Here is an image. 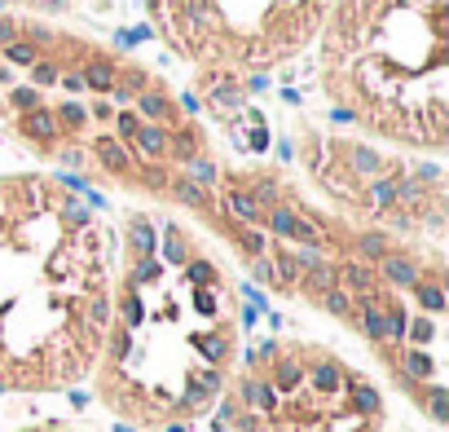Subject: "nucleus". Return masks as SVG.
<instances>
[{
    "mask_svg": "<svg viewBox=\"0 0 449 432\" xmlns=\"http://www.w3.org/2000/svg\"><path fill=\"white\" fill-rule=\"evenodd\" d=\"M132 141L141 146V155H146V159H163L168 150H172V137H168V129H163V124H141Z\"/></svg>",
    "mask_w": 449,
    "mask_h": 432,
    "instance_id": "1",
    "label": "nucleus"
},
{
    "mask_svg": "<svg viewBox=\"0 0 449 432\" xmlns=\"http://www.w3.org/2000/svg\"><path fill=\"white\" fill-rule=\"evenodd\" d=\"M22 133L31 137V141H53L58 137V115L53 111H22Z\"/></svg>",
    "mask_w": 449,
    "mask_h": 432,
    "instance_id": "2",
    "label": "nucleus"
},
{
    "mask_svg": "<svg viewBox=\"0 0 449 432\" xmlns=\"http://www.w3.org/2000/svg\"><path fill=\"white\" fill-rule=\"evenodd\" d=\"M79 80H84V89L111 93V89H115V62H111V58H93V62L84 66V75H79Z\"/></svg>",
    "mask_w": 449,
    "mask_h": 432,
    "instance_id": "3",
    "label": "nucleus"
},
{
    "mask_svg": "<svg viewBox=\"0 0 449 432\" xmlns=\"http://www.w3.org/2000/svg\"><path fill=\"white\" fill-rule=\"evenodd\" d=\"M93 155H97L106 168H111V172H128V150H123V141H119V137H97Z\"/></svg>",
    "mask_w": 449,
    "mask_h": 432,
    "instance_id": "4",
    "label": "nucleus"
},
{
    "mask_svg": "<svg viewBox=\"0 0 449 432\" xmlns=\"http://www.w3.org/2000/svg\"><path fill=\"white\" fill-rule=\"evenodd\" d=\"M383 273H388V283H396V287H414L418 283V265H410L405 256H383Z\"/></svg>",
    "mask_w": 449,
    "mask_h": 432,
    "instance_id": "5",
    "label": "nucleus"
},
{
    "mask_svg": "<svg viewBox=\"0 0 449 432\" xmlns=\"http://www.w3.org/2000/svg\"><path fill=\"white\" fill-rule=\"evenodd\" d=\"M361 326H365V336H370V340H388V313L379 309V300H365V309H361Z\"/></svg>",
    "mask_w": 449,
    "mask_h": 432,
    "instance_id": "6",
    "label": "nucleus"
},
{
    "mask_svg": "<svg viewBox=\"0 0 449 432\" xmlns=\"http://www.w3.org/2000/svg\"><path fill=\"white\" fill-rule=\"evenodd\" d=\"M243 397H247L251 406H260V411H269V406L278 401L273 384H264V379H247V384H243Z\"/></svg>",
    "mask_w": 449,
    "mask_h": 432,
    "instance_id": "7",
    "label": "nucleus"
},
{
    "mask_svg": "<svg viewBox=\"0 0 449 432\" xmlns=\"http://www.w3.org/2000/svg\"><path fill=\"white\" fill-rule=\"evenodd\" d=\"M229 212H233V216H243V221H260V216H264L247 190H229Z\"/></svg>",
    "mask_w": 449,
    "mask_h": 432,
    "instance_id": "8",
    "label": "nucleus"
},
{
    "mask_svg": "<svg viewBox=\"0 0 449 432\" xmlns=\"http://www.w3.org/2000/svg\"><path fill=\"white\" fill-rule=\"evenodd\" d=\"M172 194L185 203V208H207V190H203V186H194L190 176H185V181H176V186H172Z\"/></svg>",
    "mask_w": 449,
    "mask_h": 432,
    "instance_id": "9",
    "label": "nucleus"
},
{
    "mask_svg": "<svg viewBox=\"0 0 449 432\" xmlns=\"http://www.w3.org/2000/svg\"><path fill=\"white\" fill-rule=\"evenodd\" d=\"M141 115H150V119H168V115H172V101L158 93V89H150V93H141Z\"/></svg>",
    "mask_w": 449,
    "mask_h": 432,
    "instance_id": "10",
    "label": "nucleus"
},
{
    "mask_svg": "<svg viewBox=\"0 0 449 432\" xmlns=\"http://www.w3.org/2000/svg\"><path fill=\"white\" fill-rule=\"evenodd\" d=\"M414 296H418V304H423L428 313H440V309H445V291L432 287V283H414Z\"/></svg>",
    "mask_w": 449,
    "mask_h": 432,
    "instance_id": "11",
    "label": "nucleus"
},
{
    "mask_svg": "<svg viewBox=\"0 0 449 432\" xmlns=\"http://www.w3.org/2000/svg\"><path fill=\"white\" fill-rule=\"evenodd\" d=\"M132 251H137V256H150V251H154V230H150V221H132Z\"/></svg>",
    "mask_w": 449,
    "mask_h": 432,
    "instance_id": "12",
    "label": "nucleus"
},
{
    "mask_svg": "<svg viewBox=\"0 0 449 432\" xmlns=\"http://www.w3.org/2000/svg\"><path fill=\"white\" fill-rule=\"evenodd\" d=\"M5 58H9V62H18V66L40 62V54H36V44H31V40H14V44H5Z\"/></svg>",
    "mask_w": 449,
    "mask_h": 432,
    "instance_id": "13",
    "label": "nucleus"
},
{
    "mask_svg": "<svg viewBox=\"0 0 449 432\" xmlns=\"http://www.w3.org/2000/svg\"><path fill=\"white\" fill-rule=\"evenodd\" d=\"M348 164H353L357 172H365V176L379 172V155H375V150H365V146H353V150H348Z\"/></svg>",
    "mask_w": 449,
    "mask_h": 432,
    "instance_id": "14",
    "label": "nucleus"
},
{
    "mask_svg": "<svg viewBox=\"0 0 449 432\" xmlns=\"http://www.w3.org/2000/svg\"><path fill=\"white\" fill-rule=\"evenodd\" d=\"M190 181L207 190L211 181H216V164H211V159H190Z\"/></svg>",
    "mask_w": 449,
    "mask_h": 432,
    "instance_id": "15",
    "label": "nucleus"
},
{
    "mask_svg": "<svg viewBox=\"0 0 449 432\" xmlns=\"http://www.w3.org/2000/svg\"><path fill=\"white\" fill-rule=\"evenodd\" d=\"M163 256H168L172 265H185V256H190V251H185V238H181V230H172V225H168V243H163Z\"/></svg>",
    "mask_w": 449,
    "mask_h": 432,
    "instance_id": "16",
    "label": "nucleus"
},
{
    "mask_svg": "<svg viewBox=\"0 0 449 432\" xmlns=\"http://www.w3.org/2000/svg\"><path fill=\"white\" fill-rule=\"evenodd\" d=\"M322 296H326V309H331L335 318H348V313H353V300H348V291L331 287V291H322Z\"/></svg>",
    "mask_w": 449,
    "mask_h": 432,
    "instance_id": "17",
    "label": "nucleus"
},
{
    "mask_svg": "<svg viewBox=\"0 0 449 432\" xmlns=\"http://www.w3.org/2000/svg\"><path fill=\"white\" fill-rule=\"evenodd\" d=\"M370 203H375V208H392L396 203V181H375L370 186Z\"/></svg>",
    "mask_w": 449,
    "mask_h": 432,
    "instance_id": "18",
    "label": "nucleus"
},
{
    "mask_svg": "<svg viewBox=\"0 0 449 432\" xmlns=\"http://www.w3.org/2000/svg\"><path fill=\"white\" fill-rule=\"evenodd\" d=\"M343 278H348V287H357V291H370V287H375V278H370L365 265H343Z\"/></svg>",
    "mask_w": 449,
    "mask_h": 432,
    "instance_id": "19",
    "label": "nucleus"
},
{
    "mask_svg": "<svg viewBox=\"0 0 449 432\" xmlns=\"http://www.w3.org/2000/svg\"><path fill=\"white\" fill-rule=\"evenodd\" d=\"M84 106H75V101H62V111H58V124H66V129H84Z\"/></svg>",
    "mask_w": 449,
    "mask_h": 432,
    "instance_id": "20",
    "label": "nucleus"
},
{
    "mask_svg": "<svg viewBox=\"0 0 449 432\" xmlns=\"http://www.w3.org/2000/svg\"><path fill=\"white\" fill-rule=\"evenodd\" d=\"M361 251L370 261H379V256H388V238L383 234H361Z\"/></svg>",
    "mask_w": 449,
    "mask_h": 432,
    "instance_id": "21",
    "label": "nucleus"
},
{
    "mask_svg": "<svg viewBox=\"0 0 449 432\" xmlns=\"http://www.w3.org/2000/svg\"><path fill=\"white\" fill-rule=\"evenodd\" d=\"M313 379H317V388H339V366L335 362H322L313 371Z\"/></svg>",
    "mask_w": 449,
    "mask_h": 432,
    "instance_id": "22",
    "label": "nucleus"
},
{
    "mask_svg": "<svg viewBox=\"0 0 449 432\" xmlns=\"http://www.w3.org/2000/svg\"><path fill=\"white\" fill-rule=\"evenodd\" d=\"M14 106L18 111H36L40 106V93L36 89H14Z\"/></svg>",
    "mask_w": 449,
    "mask_h": 432,
    "instance_id": "23",
    "label": "nucleus"
},
{
    "mask_svg": "<svg viewBox=\"0 0 449 432\" xmlns=\"http://www.w3.org/2000/svg\"><path fill=\"white\" fill-rule=\"evenodd\" d=\"M137 129H141V119L132 115V111H123L119 115V141H132V137H137Z\"/></svg>",
    "mask_w": 449,
    "mask_h": 432,
    "instance_id": "24",
    "label": "nucleus"
},
{
    "mask_svg": "<svg viewBox=\"0 0 449 432\" xmlns=\"http://www.w3.org/2000/svg\"><path fill=\"white\" fill-rule=\"evenodd\" d=\"M141 40H150V27H137V31H119V36H115V44H119V49H132V44H141Z\"/></svg>",
    "mask_w": 449,
    "mask_h": 432,
    "instance_id": "25",
    "label": "nucleus"
},
{
    "mask_svg": "<svg viewBox=\"0 0 449 432\" xmlns=\"http://www.w3.org/2000/svg\"><path fill=\"white\" fill-rule=\"evenodd\" d=\"M31 75H36V84H53L58 80V66L53 62H31Z\"/></svg>",
    "mask_w": 449,
    "mask_h": 432,
    "instance_id": "26",
    "label": "nucleus"
},
{
    "mask_svg": "<svg viewBox=\"0 0 449 432\" xmlns=\"http://www.w3.org/2000/svg\"><path fill=\"white\" fill-rule=\"evenodd\" d=\"M353 397H357L361 411H375V406H379V393H375V388H365V384H357V388H353Z\"/></svg>",
    "mask_w": 449,
    "mask_h": 432,
    "instance_id": "27",
    "label": "nucleus"
},
{
    "mask_svg": "<svg viewBox=\"0 0 449 432\" xmlns=\"http://www.w3.org/2000/svg\"><path fill=\"white\" fill-rule=\"evenodd\" d=\"M154 273H158V261H150V256H141V265L132 269V278H137V283H150Z\"/></svg>",
    "mask_w": 449,
    "mask_h": 432,
    "instance_id": "28",
    "label": "nucleus"
},
{
    "mask_svg": "<svg viewBox=\"0 0 449 432\" xmlns=\"http://www.w3.org/2000/svg\"><path fill=\"white\" fill-rule=\"evenodd\" d=\"M203 353H207L211 362H221V358H225V340H221V336H207V340H203Z\"/></svg>",
    "mask_w": 449,
    "mask_h": 432,
    "instance_id": "29",
    "label": "nucleus"
},
{
    "mask_svg": "<svg viewBox=\"0 0 449 432\" xmlns=\"http://www.w3.org/2000/svg\"><path fill=\"white\" fill-rule=\"evenodd\" d=\"M216 101H221V106H238V101H243V93H238L233 84H221V89H216Z\"/></svg>",
    "mask_w": 449,
    "mask_h": 432,
    "instance_id": "30",
    "label": "nucleus"
},
{
    "mask_svg": "<svg viewBox=\"0 0 449 432\" xmlns=\"http://www.w3.org/2000/svg\"><path fill=\"white\" fill-rule=\"evenodd\" d=\"M432 415H436V419L449 415V397H445V388H432Z\"/></svg>",
    "mask_w": 449,
    "mask_h": 432,
    "instance_id": "31",
    "label": "nucleus"
},
{
    "mask_svg": "<svg viewBox=\"0 0 449 432\" xmlns=\"http://www.w3.org/2000/svg\"><path fill=\"white\" fill-rule=\"evenodd\" d=\"M405 366H410L414 375H423V379H428V375H432V362H428V358H423V353H410V362H405Z\"/></svg>",
    "mask_w": 449,
    "mask_h": 432,
    "instance_id": "32",
    "label": "nucleus"
},
{
    "mask_svg": "<svg viewBox=\"0 0 449 432\" xmlns=\"http://www.w3.org/2000/svg\"><path fill=\"white\" fill-rule=\"evenodd\" d=\"M18 40V22L14 18H0V44H14Z\"/></svg>",
    "mask_w": 449,
    "mask_h": 432,
    "instance_id": "33",
    "label": "nucleus"
},
{
    "mask_svg": "<svg viewBox=\"0 0 449 432\" xmlns=\"http://www.w3.org/2000/svg\"><path fill=\"white\" fill-rule=\"evenodd\" d=\"M238 238H243V247L251 251V256H260V251H264V238H260L256 230H247V234H238Z\"/></svg>",
    "mask_w": 449,
    "mask_h": 432,
    "instance_id": "34",
    "label": "nucleus"
},
{
    "mask_svg": "<svg viewBox=\"0 0 449 432\" xmlns=\"http://www.w3.org/2000/svg\"><path fill=\"white\" fill-rule=\"evenodd\" d=\"M256 278H260V283H278V269L269 261H256Z\"/></svg>",
    "mask_w": 449,
    "mask_h": 432,
    "instance_id": "35",
    "label": "nucleus"
},
{
    "mask_svg": "<svg viewBox=\"0 0 449 432\" xmlns=\"http://www.w3.org/2000/svg\"><path fill=\"white\" fill-rule=\"evenodd\" d=\"M123 318H128V322H137V318H141V300H137V296H128V300H123Z\"/></svg>",
    "mask_w": 449,
    "mask_h": 432,
    "instance_id": "36",
    "label": "nucleus"
},
{
    "mask_svg": "<svg viewBox=\"0 0 449 432\" xmlns=\"http://www.w3.org/2000/svg\"><path fill=\"white\" fill-rule=\"evenodd\" d=\"M190 278H194V283H211V265H190Z\"/></svg>",
    "mask_w": 449,
    "mask_h": 432,
    "instance_id": "37",
    "label": "nucleus"
},
{
    "mask_svg": "<svg viewBox=\"0 0 449 432\" xmlns=\"http://www.w3.org/2000/svg\"><path fill=\"white\" fill-rule=\"evenodd\" d=\"M278 379H282V384H296V379H300V366H296V362H286V366L278 371Z\"/></svg>",
    "mask_w": 449,
    "mask_h": 432,
    "instance_id": "38",
    "label": "nucleus"
},
{
    "mask_svg": "<svg viewBox=\"0 0 449 432\" xmlns=\"http://www.w3.org/2000/svg\"><path fill=\"white\" fill-rule=\"evenodd\" d=\"M62 89L66 93H79V89H84V80H79V75H62Z\"/></svg>",
    "mask_w": 449,
    "mask_h": 432,
    "instance_id": "39",
    "label": "nucleus"
},
{
    "mask_svg": "<svg viewBox=\"0 0 449 432\" xmlns=\"http://www.w3.org/2000/svg\"><path fill=\"white\" fill-rule=\"evenodd\" d=\"M414 340H432V322H414Z\"/></svg>",
    "mask_w": 449,
    "mask_h": 432,
    "instance_id": "40",
    "label": "nucleus"
},
{
    "mask_svg": "<svg viewBox=\"0 0 449 432\" xmlns=\"http://www.w3.org/2000/svg\"><path fill=\"white\" fill-rule=\"evenodd\" d=\"M331 119H335V124H348V119H353V111H348V106H335V111H331Z\"/></svg>",
    "mask_w": 449,
    "mask_h": 432,
    "instance_id": "41",
    "label": "nucleus"
},
{
    "mask_svg": "<svg viewBox=\"0 0 449 432\" xmlns=\"http://www.w3.org/2000/svg\"><path fill=\"white\" fill-rule=\"evenodd\" d=\"M251 146H256V150H264V146H269V137H264V129H256V133H251Z\"/></svg>",
    "mask_w": 449,
    "mask_h": 432,
    "instance_id": "42",
    "label": "nucleus"
},
{
    "mask_svg": "<svg viewBox=\"0 0 449 432\" xmlns=\"http://www.w3.org/2000/svg\"><path fill=\"white\" fill-rule=\"evenodd\" d=\"M0 9H5V0H0Z\"/></svg>",
    "mask_w": 449,
    "mask_h": 432,
    "instance_id": "43",
    "label": "nucleus"
}]
</instances>
